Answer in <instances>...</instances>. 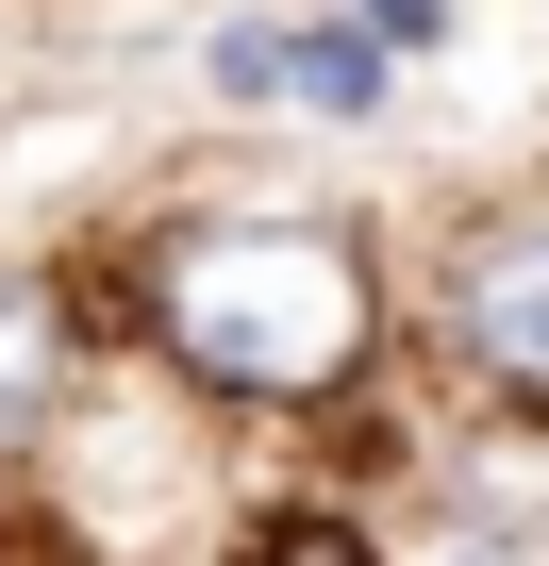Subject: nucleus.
<instances>
[{"label": "nucleus", "mask_w": 549, "mask_h": 566, "mask_svg": "<svg viewBox=\"0 0 549 566\" xmlns=\"http://www.w3.org/2000/svg\"><path fill=\"white\" fill-rule=\"evenodd\" d=\"M84 283L117 367L217 433H317L416 367V266L350 200H167Z\"/></svg>", "instance_id": "obj_1"}, {"label": "nucleus", "mask_w": 549, "mask_h": 566, "mask_svg": "<svg viewBox=\"0 0 549 566\" xmlns=\"http://www.w3.org/2000/svg\"><path fill=\"white\" fill-rule=\"evenodd\" d=\"M400 266H416V367H433L466 417L549 433V167L450 200Z\"/></svg>", "instance_id": "obj_2"}, {"label": "nucleus", "mask_w": 549, "mask_h": 566, "mask_svg": "<svg viewBox=\"0 0 549 566\" xmlns=\"http://www.w3.org/2000/svg\"><path fill=\"white\" fill-rule=\"evenodd\" d=\"M101 283L84 266H34V250H0V467H34L67 417H84V384H101Z\"/></svg>", "instance_id": "obj_3"}, {"label": "nucleus", "mask_w": 549, "mask_h": 566, "mask_svg": "<svg viewBox=\"0 0 549 566\" xmlns=\"http://www.w3.org/2000/svg\"><path fill=\"white\" fill-rule=\"evenodd\" d=\"M250 566H367V549H300V533H284V549H250Z\"/></svg>", "instance_id": "obj_4"}]
</instances>
